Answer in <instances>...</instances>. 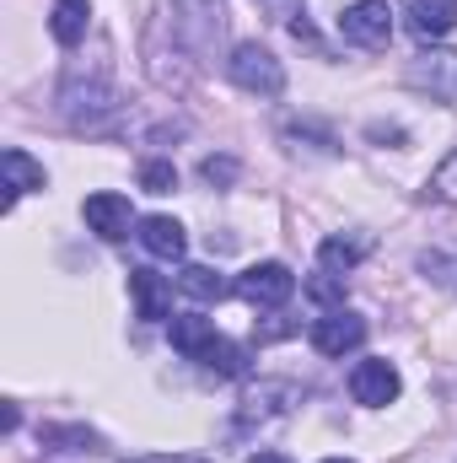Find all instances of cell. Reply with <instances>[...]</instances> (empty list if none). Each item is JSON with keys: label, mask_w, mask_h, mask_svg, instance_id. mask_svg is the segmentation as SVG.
<instances>
[{"label": "cell", "mask_w": 457, "mask_h": 463, "mask_svg": "<svg viewBox=\"0 0 457 463\" xmlns=\"http://www.w3.org/2000/svg\"><path fill=\"white\" fill-rule=\"evenodd\" d=\"M60 118L70 129H87V135H108L118 118H124V98L108 76H81L70 71L65 87H60Z\"/></svg>", "instance_id": "6da1fadb"}, {"label": "cell", "mask_w": 457, "mask_h": 463, "mask_svg": "<svg viewBox=\"0 0 457 463\" xmlns=\"http://www.w3.org/2000/svg\"><path fill=\"white\" fill-rule=\"evenodd\" d=\"M221 33H227V5L221 0H173V38L194 60H210L221 49Z\"/></svg>", "instance_id": "7a4b0ae2"}, {"label": "cell", "mask_w": 457, "mask_h": 463, "mask_svg": "<svg viewBox=\"0 0 457 463\" xmlns=\"http://www.w3.org/2000/svg\"><path fill=\"white\" fill-rule=\"evenodd\" d=\"M227 76L242 92H253V98H280L285 92V65L264 43H237L227 60Z\"/></svg>", "instance_id": "3957f363"}, {"label": "cell", "mask_w": 457, "mask_h": 463, "mask_svg": "<svg viewBox=\"0 0 457 463\" xmlns=\"http://www.w3.org/2000/svg\"><path fill=\"white\" fill-rule=\"evenodd\" d=\"M340 33H344V43H355V49H387L393 43V11H387V0H355V5H344Z\"/></svg>", "instance_id": "277c9868"}, {"label": "cell", "mask_w": 457, "mask_h": 463, "mask_svg": "<svg viewBox=\"0 0 457 463\" xmlns=\"http://www.w3.org/2000/svg\"><path fill=\"white\" fill-rule=\"evenodd\" d=\"M291 291H296V275L285 264H275V259H264V264H253V269L237 275V297L247 307H285Z\"/></svg>", "instance_id": "5b68a950"}, {"label": "cell", "mask_w": 457, "mask_h": 463, "mask_svg": "<svg viewBox=\"0 0 457 463\" xmlns=\"http://www.w3.org/2000/svg\"><path fill=\"white\" fill-rule=\"evenodd\" d=\"M307 340H312L318 355H350V350H360V340H366V318L350 313V307H329L323 318H312Z\"/></svg>", "instance_id": "8992f818"}, {"label": "cell", "mask_w": 457, "mask_h": 463, "mask_svg": "<svg viewBox=\"0 0 457 463\" xmlns=\"http://www.w3.org/2000/svg\"><path fill=\"white\" fill-rule=\"evenodd\" d=\"M398 388H404V377H398V366L382 361V355L355 361V372H350V393H355V404H366V410H387V404L398 399Z\"/></svg>", "instance_id": "52a82bcc"}, {"label": "cell", "mask_w": 457, "mask_h": 463, "mask_svg": "<svg viewBox=\"0 0 457 463\" xmlns=\"http://www.w3.org/2000/svg\"><path fill=\"white\" fill-rule=\"evenodd\" d=\"M81 216H87V227L98 232L103 242H124V237H129V227H140L124 194H87Z\"/></svg>", "instance_id": "ba28073f"}, {"label": "cell", "mask_w": 457, "mask_h": 463, "mask_svg": "<svg viewBox=\"0 0 457 463\" xmlns=\"http://www.w3.org/2000/svg\"><path fill=\"white\" fill-rule=\"evenodd\" d=\"M291 404H296V388H291V383H258V388L242 393L237 420H242V426H264V420H280Z\"/></svg>", "instance_id": "9c48e42d"}, {"label": "cell", "mask_w": 457, "mask_h": 463, "mask_svg": "<svg viewBox=\"0 0 457 463\" xmlns=\"http://www.w3.org/2000/svg\"><path fill=\"white\" fill-rule=\"evenodd\" d=\"M0 167H5V184H0V189H5V200H0V205H5V211H16V200H22V194H33V189H43V184H49L43 162H33V156H27V151H16V146H11V151H0Z\"/></svg>", "instance_id": "30bf717a"}, {"label": "cell", "mask_w": 457, "mask_h": 463, "mask_svg": "<svg viewBox=\"0 0 457 463\" xmlns=\"http://www.w3.org/2000/svg\"><path fill=\"white\" fill-rule=\"evenodd\" d=\"M129 297H135V313L145 324H162L167 307H173V280L156 275V269H129Z\"/></svg>", "instance_id": "8fae6325"}, {"label": "cell", "mask_w": 457, "mask_h": 463, "mask_svg": "<svg viewBox=\"0 0 457 463\" xmlns=\"http://www.w3.org/2000/svg\"><path fill=\"white\" fill-rule=\"evenodd\" d=\"M135 237L145 242V253H151V259H183V253H189V232L178 227L173 216H145Z\"/></svg>", "instance_id": "7c38bea8"}, {"label": "cell", "mask_w": 457, "mask_h": 463, "mask_svg": "<svg viewBox=\"0 0 457 463\" xmlns=\"http://www.w3.org/2000/svg\"><path fill=\"white\" fill-rule=\"evenodd\" d=\"M87 27H92V0H54L49 33H54L60 49H76V43L87 38Z\"/></svg>", "instance_id": "4fadbf2b"}, {"label": "cell", "mask_w": 457, "mask_h": 463, "mask_svg": "<svg viewBox=\"0 0 457 463\" xmlns=\"http://www.w3.org/2000/svg\"><path fill=\"white\" fill-rule=\"evenodd\" d=\"M415 38H447L457 27V0H409Z\"/></svg>", "instance_id": "5bb4252c"}, {"label": "cell", "mask_w": 457, "mask_h": 463, "mask_svg": "<svg viewBox=\"0 0 457 463\" xmlns=\"http://www.w3.org/2000/svg\"><path fill=\"white\" fill-rule=\"evenodd\" d=\"M210 340H216V324H210V318H200V313H183V318H173V350H183L189 361H200Z\"/></svg>", "instance_id": "9a60e30c"}, {"label": "cell", "mask_w": 457, "mask_h": 463, "mask_svg": "<svg viewBox=\"0 0 457 463\" xmlns=\"http://www.w3.org/2000/svg\"><path fill=\"white\" fill-rule=\"evenodd\" d=\"M178 291L194 297V302H221L231 286L210 269V264H183V269H178Z\"/></svg>", "instance_id": "2e32d148"}, {"label": "cell", "mask_w": 457, "mask_h": 463, "mask_svg": "<svg viewBox=\"0 0 457 463\" xmlns=\"http://www.w3.org/2000/svg\"><path fill=\"white\" fill-rule=\"evenodd\" d=\"M366 237H323L318 242V264L329 269V275H344V269H355L360 259H366Z\"/></svg>", "instance_id": "e0dca14e"}, {"label": "cell", "mask_w": 457, "mask_h": 463, "mask_svg": "<svg viewBox=\"0 0 457 463\" xmlns=\"http://www.w3.org/2000/svg\"><path fill=\"white\" fill-rule=\"evenodd\" d=\"M447 76H457V54H420V65L409 71V81L431 87L436 98H447Z\"/></svg>", "instance_id": "ac0fdd59"}, {"label": "cell", "mask_w": 457, "mask_h": 463, "mask_svg": "<svg viewBox=\"0 0 457 463\" xmlns=\"http://www.w3.org/2000/svg\"><path fill=\"white\" fill-rule=\"evenodd\" d=\"M200 366L216 372V377H242V372H247V355H242V345H231V340L216 335V340L205 345V355H200Z\"/></svg>", "instance_id": "d6986e66"}, {"label": "cell", "mask_w": 457, "mask_h": 463, "mask_svg": "<svg viewBox=\"0 0 457 463\" xmlns=\"http://www.w3.org/2000/svg\"><path fill=\"white\" fill-rule=\"evenodd\" d=\"M420 269H425L436 286H452L457 291V248H431V253H420Z\"/></svg>", "instance_id": "ffe728a7"}, {"label": "cell", "mask_w": 457, "mask_h": 463, "mask_svg": "<svg viewBox=\"0 0 457 463\" xmlns=\"http://www.w3.org/2000/svg\"><path fill=\"white\" fill-rule=\"evenodd\" d=\"M431 194L447 200V205H457V146L436 162V173H431Z\"/></svg>", "instance_id": "44dd1931"}, {"label": "cell", "mask_w": 457, "mask_h": 463, "mask_svg": "<svg viewBox=\"0 0 457 463\" xmlns=\"http://www.w3.org/2000/svg\"><path fill=\"white\" fill-rule=\"evenodd\" d=\"M140 189L145 194H173L178 189V167L173 162H145L140 167Z\"/></svg>", "instance_id": "7402d4cb"}, {"label": "cell", "mask_w": 457, "mask_h": 463, "mask_svg": "<svg viewBox=\"0 0 457 463\" xmlns=\"http://www.w3.org/2000/svg\"><path fill=\"white\" fill-rule=\"evenodd\" d=\"M307 297H318V302H329V307H344V286H340V275H318V280H307Z\"/></svg>", "instance_id": "603a6c76"}, {"label": "cell", "mask_w": 457, "mask_h": 463, "mask_svg": "<svg viewBox=\"0 0 457 463\" xmlns=\"http://www.w3.org/2000/svg\"><path fill=\"white\" fill-rule=\"evenodd\" d=\"M200 173H205V184H231V178H237V162H231V156H205Z\"/></svg>", "instance_id": "cb8c5ba5"}, {"label": "cell", "mask_w": 457, "mask_h": 463, "mask_svg": "<svg viewBox=\"0 0 457 463\" xmlns=\"http://www.w3.org/2000/svg\"><path fill=\"white\" fill-rule=\"evenodd\" d=\"M296 329H302V324H291L285 313H275V318H269V324L258 329V340H285V335H296Z\"/></svg>", "instance_id": "d4e9b609"}, {"label": "cell", "mask_w": 457, "mask_h": 463, "mask_svg": "<svg viewBox=\"0 0 457 463\" xmlns=\"http://www.w3.org/2000/svg\"><path fill=\"white\" fill-rule=\"evenodd\" d=\"M247 463H291V458H285V453H253Z\"/></svg>", "instance_id": "484cf974"}, {"label": "cell", "mask_w": 457, "mask_h": 463, "mask_svg": "<svg viewBox=\"0 0 457 463\" xmlns=\"http://www.w3.org/2000/svg\"><path fill=\"white\" fill-rule=\"evenodd\" d=\"M323 463H350V458H323Z\"/></svg>", "instance_id": "4316f807"}]
</instances>
